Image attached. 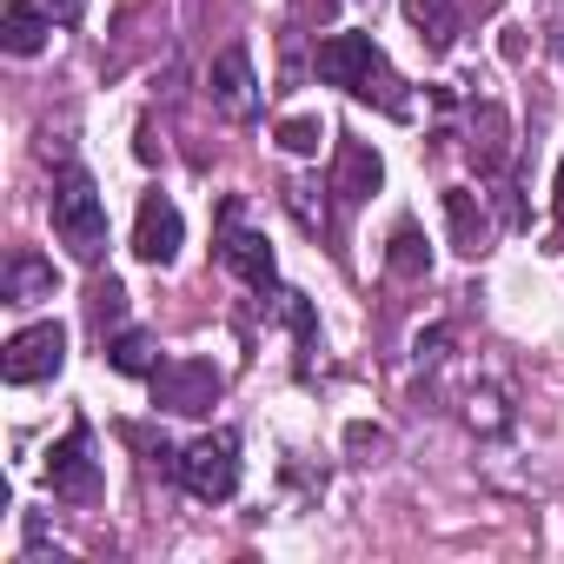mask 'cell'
Listing matches in <instances>:
<instances>
[{"label":"cell","mask_w":564,"mask_h":564,"mask_svg":"<svg viewBox=\"0 0 564 564\" xmlns=\"http://www.w3.org/2000/svg\"><path fill=\"white\" fill-rule=\"evenodd\" d=\"M551 206H557V226H564V166H557V199Z\"/></svg>","instance_id":"obj_23"},{"label":"cell","mask_w":564,"mask_h":564,"mask_svg":"<svg viewBox=\"0 0 564 564\" xmlns=\"http://www.w3.org/2000/svg\"><path fill=\"white\" fill-rule=\"evenodd\" d=\"M47 213H54V232H61V246H67L80 265H100V259H107V199L94 193V180H87L80 166H67V173L54 180V199H47Z\"/></svg>","instance_id":"obj_2"},{"label":"cell","mask_w":564,"mask_h":564,"mask_svg":"<svg viewBox=\"0 0 564 564\" xmlns=\"http://www.w3.org/2000/svg\"><path fill=\"white\" fill-rule=\"evenodd\" d=\"M346 445H352V458H366V465H372V458H386V452H392V438H386V432H379V425H352V432H346Z\"/></svg>","instance_id":"obj_21"},{"label":"cell","mask_w":564,"mask_h":564,"mask_svg":"<svg viewBox=\"0 0 564 564\" xmlns=\"http://www.w3.org/2000/svg\"><path fill=\"white\" fill-rule=\"evenodd\" d=\"M94 326L107 333V326H120V313H127V293H120V279H100V286H94Z\"/></svg>","instance_id":"obj_20"},{"label":"cell","mask_w":564,"mask_h":564,"mask_svg":"<svg viewBox=\"0 0 564 564\" xmlns=\"http://www.w3.org/2000/svg\"><path fill=\"white\" fill-rule=\"evenodd\" d=\"M180 246H186V219H180V206H173L166 193H147V199H140V219H133V259H147V265H173Z\"/></svg>","instance_id":"obj_8"},{"label":"cell","mask_w":564,"mask_h":564,"mask_svg":"<svg viewBox=\"0 0 564 564\" xmlns=\"http://www.w3.org/2000/svg\"><path fill=\"white\" fill-rule=\"evenodd\" d=\"M8 300H14V306L54 300V265H47L41 252H14V259H8Z\"/></svg>","instance_id":"obj_14"},{"label":"cell","mask_w":564,"mask_h":564,"mask_svg":"<svg viewBox=\"0 0 564 564\" xmlns=\"http://www.w3.org/2000/svg\"><path fill=\"white\" fill-rule=\"evenodd\" d=\"M47 8H54L61 21H80V0H47Z\"/></svg>","instance_id":"obj_22"},{"label":"cell","mask_w":564,"mask_h":564,"mask_svg":"<svg viewBox=\"0 0 564 564\" xmlns=\"http://www.w3.org/2000/svg\"><path fill=\"white\" fill-rule=\"evenodd\" d=\"M219 259H226V272L246 279V286H272V279H279L265 232H246V226H239V206L219 213Z\"/></svg>","instance_id":"obj_9"},{"label":"cell","mask_w":564,"mask_h":564,"mask_svg":"<svg viewBox=\"0 0 564 564\" xmlns=\"http://www.w3.org/2000/svg\"><path fill=\"white\" fill-rule=\"evenodd\" d=\"M61 366H67V326L61 319H41V326L14 333L8 352H0V379H8V386H41Z\"/></svg>","instance_id":"obj_4"},{"label":"cell","mask_w":564,"mask_h":564,"mask_svg":"<svg viewBox=\"0 0 564 564\" xmlns=\"http://www.w3.org/2000/svg\"><path fill=\"white\" fill-rule=\"evenodd\" d=\"M107 366H113L120 379H153V372H160V339H153L147 326H120V333L107 339Z\"/></svg>","instance_id":"obj_12"},{"label":"cell","mask_w":564,"mask_h":564,"mask_svg":"<svg viewBox=\"0 0 564 564\" xmlns=\"http://www.w3.org/2000/svg\"><path fill=\"white\" fill-rule=\"evenodd\" d=\"M471 133H478V140H471L478 173H498L505 153H511V147H505V133H511V127H505V107H478V127H471Z\"/></svg>","instance_id":"obj_17"},{"label":"cell","mask_w":564,"mask_h":564,"mask_svg":"<svg viewBox=\"0 0 564 564\" xmlns=\"http://www.w3.org/2000/svg\"><path fill=\"white\" fill-rule=\"evenodd\" d=\"M206 100H213L226 120H252V113H259V74H252V54H246L239 41L213 54V67H206Z\"/></svg>","instance_id":"obj_6"},{"label":"cell","mask_w":564,"mask_h":564,"mask_svg":"<svg viewBox=\"0 0 564 564\" xmlns=\"http://www.w3.org/2000/svg\"><path fill=\"white\" fill-rule=\"evenodd\" d=\"M213 399H219V366L213 359H166L160 372H153V405L160 412H213Z\"/></svg>","instance_id":"obj_5"},{"label":"cell","mask_w":564,"mask_h":564,"mask_svg":"<svg viewBox=\"0 0 564 564\" xmlns=\"http://www.w3.org/2000/svg\"><path fill=\"white\" fill-rule=\"evenodd\" d=\"M386 265H392L399 279H425V272H432V252H425V232H419L412 219H399V226H392V246H386Z\"/></svg>","instance_id":"obj_16"},{"label":"cell","mask_w":564,"mask_h":564,"mask_svg":"<svg viewBox=\"0 0 564 564\" xmlns=\"http://www.w3.org/2000/svg\"><path fill=\"white\" fill-rule=\"evenodd\" d=\"M180 485H186L193 498H206V505H226V498L239 491V445H232V432L193 438V445L180 452Z\"/></svg>","instance_id":"obj_3"},{"label":"cell","mask_w":564,"mask_h":564,"mask_svg":"<svg viewBox=\"0 0 564 564\" xmlns=\"http://www.w3.org/2000/svg\"><path fill=\"white\" fill-rule=\"evenodd\" d=\"M379 180H386V160L366 147V140H339V166H333V193L339 199H372L379 193Z\"/></svg>","instance_id":"obj_10"},{"label":"cell","mask_w":564,"mask_h":564,"mask_svg":"<svg viewBox=\"0 0 564 564\" xmlns=\"http://www.w3.org/2000/svg\"><path fill=\"white\" fill-rule=\"evenodd\" d=\"M319 140H326V127H319V113H293V120H279V147L286 153H319Z\"/></svg>","instance_id":"obj_19"},{"label":"cell","mask_w":564,"mask_h":564,"mask_svg":"<svg viewBox=\"0 0 564 564\" xmlns=\"http://www.w3.org/2000/svg\"><path fill=\"white\" fill-rule=\"evenodd\" d=\"M445 226H452V246H458L465 259H478L485 239H491V226H485V213H478V193H465V186H445Z\"/></svg>","instance_id":"obj_13"},{"label":"cell","mask_w":564,"mask_h":564,"mask_svg":"<svg viewBox=\"0 0 564 564\" xmlns=\"http://www.w3.org/2000/svg\"><path fill=\"white\" fill-rule=\"evenodd\" d=\"M557 34H564V21H557Z\"/></svg>","instance_id":"obj_24"},{"label":"cell","mask_w":564,"mask_h":564,"mask_svg":"<svg viewBox=\"0 0 564 564\" xmlns=\"http://www.w3.org/2000/svg\"><path fill=\"white\" fill-rule=\"evenodd\" d=\"M279 313H286V326H293V339H300V359H313V352H319V319H313L306 293H279Z\"/></svg>","instance_id":"obj_18"},{"label":"cell","mask_w":564,"mask_h":564,"mask_svg":"<svg viewBox=\"0 0 564 564\" xmlns=\"http://www.w3.org/2000/svg\"><path fill=\"white\" fill-rule=\"evenodd\" d=\"M405 21L419 28V41H425L432 54H445L452 34H458V8H452V0H405Z\"/></svg>","instance_id":"obj_15"},{"label":"cell","mask_w":564,"mask_h":564,"mask_svg":"<svg viewBox=\"0 0 564 564\" xmlns=\"http://www.w3.org/2000/svg\"><path fill=\"white\" fill-rule=\"evenodd\" d=\"M319 80H326V87H346L352 100L386 107L392 120H405V113H412L405 80L386 67V54L372 47V34H326V41H319Z\"/></svg>","instance_id":"obj_1"},{"label":"cell","mask_w":564,"mask_h":564,"mask_svg":"<svg viewBox=\"0 0 564 564\" xmlns=\"http://www.w3.org/2000/svg\"><path fill=\"white\" fill-rule=\"evenodd\" d=\"M47 14L34 8V0H0V47H8L14 61H34L47 47Z\"/></svg>","instance_id":"obj_11"},{"label":"cell","mask_w":564,"mask_h":564,"mask_svg":"<svg viewBox=\"0 0 564 564\" xmlns=\"http://www.w3.org/2000/svg\"><path fill=\"white\" fill-rule=\"evenodd\" d=\"M47 485H54V498H67V505H94V498H100V465H94L87 425H74V432L47 452Z\"/></svg>","instance_id":"obj_7"}]
</instances>
